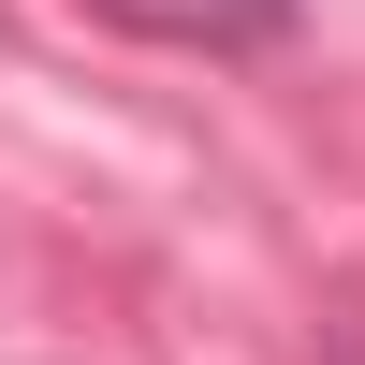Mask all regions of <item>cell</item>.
I'll use <instances>...</instances> for the list:
<instances>
[{
    "mask_svg": "<svg viewBox=\"0 0 365 365\" xmlns=\"http://www.w3.org/2000/svg\"><path fill=\"white\" fill-rule=\"evenodd\" d=\"M103 29H146V44H205V58H263L292 44V0H88Z\"/></svg>",
    "mask_w": 365,
    "mask_h": 365,
    "instance_id": "cell-1",
    "label": "cell"
}]
</instances>
